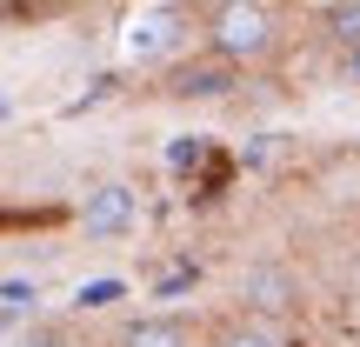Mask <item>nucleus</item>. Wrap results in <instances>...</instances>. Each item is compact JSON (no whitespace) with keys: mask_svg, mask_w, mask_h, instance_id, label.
<instances>
[{"mask_svg":"<svg viewBox=\"0 0 360 347\" xmlns=\"http://www.w3.org/2000/svg\"><path fill=\"white\" fill-rule=\"evenodd\" d=\"M167 94L174 101H227L233 94V61H180L174 74H167Z\"/></svg>","mask_w":360,"mask_h":347,"instance_id":"obj_5","label":"nucleus"},{"mask_svg":"<svg viewBox=\"0 0 360 347\" xmlns=\"http://www.w3.org/2000/svg\"><path fill=\"white\" fill-rule=\"evenodd\" d=\"M294 294H300V281L281 260H254V267L240 274V308L247 314H281V308H294Z\"/></svg>","mask_w":360,"mask_h":347,"instance_id":"obj_4","label":"nucleus"},{"mask_svg":"<svg viewBox=\"0 0 360 347\" xmlns=\"http://www.w3.org/2000/svg\"><path fill=\"white\" fill-rule=\"evenodd\" d=\"M134 287L120 281V274H94V281H80L74 287V314H107V308H120Z\"/></svg>","mask_w":360,"mask_h":347,"instance_id":"obj_7","label":"nucleus"},{"mask_svg":"<svg viewBox=\"0 0 360 347\" xmlns=\"http://www.w3.org/2000/svg\"><path fill=\"white\" fill-rule=\"evenodd\" d=\"M134 220H141V201H134L127 180L87 187V201H80V234H87V241H127Z\"/></svg>","mask_w":360,"mask_h":347,"instance_id":"obj_2","label":"nucleus"},{"mask_svg":"<svg viewBox=\"0 0 360 347\" xmlns=\"http://www.w3.org/2000/svg\"><path fill=\"white\" fill-rule=\"evenodd\" d=\"M347 80L360 87V47H347Z\"/></svg>","mask_w":360,"mask_h":347,"instance_id":"obj_13","label":"nucleus"},{"mask_svg":"<svg viewBox=\"0 0 360 347\" xmlns=\"http://www.w3.org/2000/svg\"><path fill=\"white\" fill-rule=\"evenodd\" d=\"M13 347H74V341H67L60 327H34V334H20Z\"/></svg>","mask_w":360,"mask_h":347,"instance_id":"obj_12","label":"nucleus"},{"mask_svg":"<svg viewBox=\"0 0 360 347\" xmlns=\"http://www.w3.org/2000/svg\"><path fill=\"white\" fill-rule=\"evenodd\" d=\"M180 40H187V13H174V7H147V13H134V20H127L120 47H127V61L154 67V61H174Z\"/></svg>","mask_w":360,"mask_h":347,"instance_id":"obj_3","label":"nucleus"},{"mask_svg":"<svg viewBox=\"0 0 360 347\" xmlns=\"http://www.w3.org/2000/svg\"><path fill=\"white\" fill-rule=\"evenodd\" d=\"M34 308H40V281L7 274V281H0V314H34Z\"/></svg>","mask_w":360,"mask_h":347,"instance_id":"obj_9","label":"nucleus"},{"mask_svg":"<svg viewBox=\"0 0 360 347\" xmlns=\"http://www.w3.org/2000/svg\"><path fill=\"white\" fill-rule=\"evenodd\" d=\"M207 40H214L220 61H260V53L274 47V7L267 0H220L214 13H207Z\"/></svg>","mask_w":360,"mask_h":347,"instance_id":"obj_1","label":"nucleus"},{"mask_svg":"<svg viewBox=\"0 0 360 347\" xmlns=\"http://www.w3.org/2000/svg\"><path fill=\"white\" fill-rule=\"evenodd\" d=\"M214 347H281V341H274L267 327H227V334H220Z\"/></svg>","mask_w":360,"mask_h":347,"instance_id":"obj_11","label":"nucleus"},{"mask_svg":"<svg viewBox=\"0 0 360 347\" xmlns=\"http://www.w3.org/2000/svg\"><path fill=\"white\" fill-rule=\"evenodd\" d=\"M7 114H13V101H7V94H0V120H7Z\"/></svg>","mask_w":360,"mask_h":347,"instance_id":"obj_14","label":"nucleus"},{"mask_svg":"<svg viewBox=\"0 0 360 347\" xmlns=\"http://www.w3.org/2000/svg\"><path fill=\"white\" fill-rule=\"evenodd\" d=\"M193 287H200V267L180 260V267H167V274L154 281V301H180V294H193Z\"/></svg>","mask_w":360,"mask_h":347,"instance_id":"obj_10","label":"nucleus"},{"mask_svg":"<svg viewBox=\"0 0 360 347\" xmlns=\"http://www.w3.org/2000/svg\"><path fill=\"white\" fill-rule=\"evenodd\" d=\"M114 347H193V327L187 314H134Z\"/></svg>","mask_w":360,"mask_h":347,"instance_id":"obj_6","label":"nucleus"},{"mask_svg":"<svg viewBox=\"0 0 360 347\" xmlns=\"http://www.w3.org/2000/svg\"><path fill=\"white\" fill-rule=\"evenodd\" d=\"M327 40L334 47H360V0H327Z\"/></svg>","mask_w":360,"mask_h":347,"instance_id":"obj_8","label":"nucleus"}]
</instances>
